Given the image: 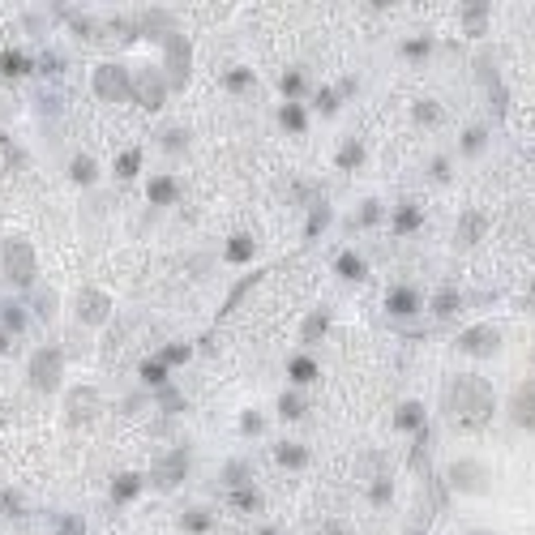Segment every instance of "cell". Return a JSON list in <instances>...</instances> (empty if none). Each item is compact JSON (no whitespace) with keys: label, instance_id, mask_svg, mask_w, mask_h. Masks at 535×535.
I'll return each instance as SVG.
<instances>
[{"label":"cell","instance_id":"obj_1","mask_svg":"<svg viewBox=\"0 0 535 535\" xmlns=\"http://www.w3.org/2000/svg\"><path fill=\"white\" fill-rule=\"evenodd\" d=\"M445 407L463 428H484L493 420L497 398H493V386L484 377H454L445 390Z\"/></svg>","mask_w":535,"mask_h":535},{"label":"cell","instance_id":"obj_2","mask_svg":"<svg viewBox=\"0 0 535 535\" xmlns=\"http://www.w3.org/2000/svg\"><path fill=\"white\" fill-rule=\"evenodd\" d=\"M0 266H5V278L22 291H35V278H39V262H35V248L26 240H9L5 253H0Z\"/></svg>","mask_w":535,"mask_h":535},{"label":"cell","instance_id":"obj_3","mask_svg":"<svg viewBox=\"0 0 535 535\" xmlns=\"http://www.w3.org/2000/svg\"><path fill=\"white\" fill-rule=\"evenodd\" d=\"M31 386L39 390V394H52L56 386H60V373H65V355H60V347H39L35 355H31Z\"/></svg>","mask_w":535,"mask_h":535},{"label":"cell","instance_id":"obj_4","mask_svg":"<svg viewBox=\"0 0 535 535\" xmlns=\"http://www.w3.org/2000/svg\"><path fill=\"white\" fill-rule=\"evenodd\" d=\"M94 94L108 99V103H124L133 99V73H124V65H99L94 69Z\"/></svg>","mask_w":535,"mask_h":535},{"label":"cell","instance_id":"obj_5","mask_svg":"<svg viewBox=\"0 0 535 535\" xmlns=\"http://www.w3.org/2000/svg\"><path fill=\"white\" fill-rule=\"evenodd\" d=\"M185 475H189V450H167V454L155 458V467H150V484L163 489V493H171Z\"/></svg>","mask_w":535,"mask_h":535},{"label":"cell","instance_id":"obj_6","mask_svg":"<svg viewBox=\"0 0 535 535\" xmlns=\"http://www.w3.org/2000/svg\"><path fill=\"white\" fill-rule=\"evenodd\" d=\"M163 60H167V82L171 86H185L189 82V69H193V43L185 35H167L163 39Z\"/></svg>","mask_w":535,"mask_h":535},{"label":"cell","instance_id":"obj_7","mask_svg":"<svg viewBox=\"0 0 535 535\" xmlns=\"http://www.w3.org/2000/svg\"><path fill=\"white\" fill-rule=\"evenodd\" d=\"M445 479L458 493H489V467L475 463V458H458V463L445 471Z\"/></svg>","mask_w":535,"mask_h":535},{"label":"cell","instance_id":"obj_8","mask_svg":"<svg viewBox=\"0 0 535 535\" xmlns=\"http://www.w3.org/2000/svg\"><path fill=\"white\" fill-rule=\"evenodd\" d=\"M133 99H137L146 112H159L163 99H167V82L159 78L155 69H137V73H133Z\"/></svg>","mask_w":535,"mask_h":535},{"label":"cell","instance_id":"obj_9","mask_svg":"<svg viewBox=\"0 0 535 535\" xmlns=\"http://www.w3.org/2000/svg\"><path fill=\"white\" fill-rule=\"evenodd\" d=\"M454 347L467 351V355H493V351L501 347V330H497V325H471V330H463V334H458Z\"/></svg>","mask_w":535,"mask_h":535},{"label":"cell","instance_id":"obj_10","mask_svg":"<svg viewBox=\"0 0 535 535\" xmlns=\"http://www.w3.org/2000/svg\"><path fill=\"white\" fill-rule=\"evenodd\" d=\"M65 416H69L73 424L94 420V416H99V390H94V386H73L69 398H65Z\"/></svg>","mask_w":535,"mask_h":535},{"label":"cell","instance_id":"obj_11","mask_svg":"<svg viewBox=\"0 0 535 535\" xmlns=\"http://www.w3.org/2000/svg\"><path fill=\"white\" fill-rule=\"evenodd\" d=\"M78 317H82L86 325L108 321V317H112V300H108V291H99V287H82V291H78Z\"/></svg>","mask_w":535,"mask_h":535},{"label":"cell","instance_id":"obj_12","mask_svg":"<svg viewBox=\"0 0 535 535\" xmlns=\"http://www.w3.org/2000/svg\"><path fill=\"white\" fill-rule=\"evenodd\" d=\"M420 291L416 287H407V283H398V287H390L386 291V313L390 317H398V321H407V317H416L420 313Z\"/></svg>","mask_w":535,"mask_h":535},{"label":"cell","instance_id":"obj_13","mask_svg":"<svg viewBox=\"0 0 535 535\" xmlns=\"http://www.w3.org/2000/svg\"><path fill=\"white\" fill-rule=\"evenodd\" d=\"M484 232H489V214L467 210L463 219H458V227H454V248H475Z\"/></svg>","mask_w":535,"mask_h":535},{"label":"cell","instance_id":"obj_14","mask_svg":"<svg viewBox=\"0 0 535 535\" xmlns=\"http://www.w3.org/2000/svg\"><path fill=\"white\" fill-rule=\"evenodd\" d=\"M35 73V60L22 52V47H5L0 52V78L5 82H22V78H31Z\"/></svg>","mask_w":535,"mask_h":535},{"label":"cell","instance_id":"obj_15","mask_svg":"<svg viewBox=\"0 0 535 535\" xmlns=\"http://www.w3.org/2000/svg\"><path fill=\"white\" fill-rule=\"evenodd\" d=\"M509 416H514L523 428H531V432H535V381H527V386H518V390H514Z\"/></svg>","mask_w":535,"mask_h":535},{"label":"cell","instance_id":"obj_16","mask_svg":"<svg viewBox=\"0 0 535 535\" xmlns=\"http://www.w3.org/2000/svg\"><path fill=\"white\" fill-rule=\"evenodd\" d=\"M394 424H398L402 432H420V428H428V411H424V402L407 398L398 411H394Z\"/></svg>","mask_w":535,"mask_h":535},{"label":"cell","instance_id":"obj_17","mask_svg":"<svg viewBox=\"0 0 535 535\" xmlns=\"http://www.w3.org/2000/svg\"><path fill=\"white\" fill-rule=\"evenodd\" d=\"M287 377H291V386H313V381L321 377V368H317V360H313V355H291V360H287Z\"/></svg>","mask_w":535,"mask_h":535},{"label":"cell","instance_id":"obj_18","mask_svg":"<svg viewBox=\"0 0 535 535\" xmlns=\"http://www.w3.org/2000/svg\"><path fill=\"white\" fill-rule=\"evenodd\" d=\"M334 270H339V278H347V283H364V274H368V266H364V257L355 248H343L339 257H334Z\"/></svg>","mask_w":535,"mask_h":535},{"label":"cell","instance_id":"obj_19","mask_svg":"<svg viewBox=\"0 0 535 535\" xmlns=\"http://www.w3.org/2000/svg\"><path fill=\"white\" fill-rule=\"evenodd\" d=\"M489 9L493 5H484V0H471V5H463V26L471 39H479L484 31H489Z\"/></svg>","mask_w":535,"mask_h":535},{"label":"cell","instance_id":"obj_20","mask_svg":"<svg viewBox=\"0 0 535 535\" xmlns=\"http://www.w3.org/2000/svg\"><path fill=\"white\" fill-rule=\"evenodd\" d=\"M390 223H394V236H411L416 227L424 223V214H420V206H411V201H402V206L390 214Z\"/></svg>","mask_w":535,"mask_h":535},{"label":"cell","instance_id":"obj_21","mask_svg":"<svg viewBox=\"0 0 535 535\" xmlns=\"http://www.w3.org/2000/svg\"><path fill=\"white\" fill-rule=\"evenodd\" d=\"M428 450H432V428H420L416 432V445H411V458H407V467H411L416 475L428 471Z\"/></svg>","mask_w":535,"mask_h":535},{"label":"cell","instance_id":"obj_22","mask_svg":"<svg viewBox=\"0 0 535 535\" xmlns=\"http://www.w3.org/2000/svg\"><path fill=\"white\" fill-rule=\"evenodd\" d=\"M463 309V291L458 287H437V296H432V317H450V313H458Z\"/></svg>","mask_w":535,"mask_h":535},{"label":"cell","instance_id":"obj_23","mask_svg":"<svg viewBox=\"0 0 535 535\" xmlns=\"http://www.w3.org/2000/svg\"><path fill=\"white\" fill-rule=\"evenodd\" d=\"M146 197L155 201V206H171V201L180 197V185H176L171 176H159V180H150V185H146Z\"/></svg>","mask_w":535,"mask_h":535},{"label":"cell","instance_id":"obj_24","mask_svg":"<svg viewBox=\"0 0 535 535\" xmlns=\"http://www.w3.org/2000/svg\"><path fill=\"white\" fill-rule=\"evenodd\" d=\"M69 176H73V185L90 189V185L99 180V163H94L90 155H73V163H69Z\"/></svg>","mask_w":535,"mask_h":535},{"label":"cell","instance_id":"obj_25","mask_svg":"<svg viewBox=\"0 0 535 535\" xmlns=\"http://www.w3.org/2000/svg\"><path fill=\"white\" fill-rule=\"evenodd\" d=\"M137 377H142V386H150V390L159 394V390L167 386V364H163V360H142V364H137Z\"/></svg>","mask_w":535,"mask_h":535},{"label":"cell","instance_id":"obj_26","mask_svg":"<svg viewBox=\"0 0 535 535\" xmlns=\"http://www.w3.org/2000/svg\"><path fill=\"white\" fill-rule=\"evenodd\" d=\"M274 463L278 467H304V463H309V450L296 445V441H278L274 445Z\"/></svg>","mask_w":535,"mask_h":535},{"label":"cell","instance_id":"obj_27","mask_svg":"<svg viewBox=\"0 0 535 535\" xmlns=\"http://www.w3.org/2000/svg\"><path fill=\"white\" fill-rule=\"evenodd\" d=\"M137 493H142V475L137 471H124V475L112 479V501H133Z\"/></svg>","mask_w":535,"mask_h":535},{"label":"cell","instance_id":"obj_28","mask_svg":"<svg viewBox=\"0 0 535 535\" xmlns=\"http://www.w3.org/2000/svg\"><path fill=\"white\" fill-rule=\"evenodd\" d=\"M364 155H368V150H364V142H343V150H339V155H334V163L343 167V171H355V167H364Z\"/></svg>","mask_w":535,"mask_h":535},{"label":"cell","instance_id":"obj_29","mask_svg":"<svg viewBox=\"0 0 535 535\" xmlns=\"http://www.w3.org/2000/svg\"><path fill=\"white\" fill-rule=\"evenodd\" d=\"M262 278H266V270H262V274H248V278H240V283L232 287V296H227V300H223V309H219V317H227V313H232V309H236V304H240V300H244V296H248L253 287H257V283H262Z\"/></svg>","mask_w":535,"mask_h":535},{"label":"cell","instance_id":"obj_30","mask_svg":"<svg viewBox=\"0 0 535 535\" xmlns=\"http://www.w3.org/2000/svg\"><path fill=\"white\" fill-rule=\"evenodd\" d=\"M0 330L5 334H22L26 330V309L22 304H0Z\"/></svg>","mask_w":535,"mask_h":535},{"label":"cell","instance_id":"obj_31","mask_svg":"<svg viewBox=\"0 0 535 535\" xmlns=\"http://www.w3.org/2000/svg\"><path fill=\"white\" fill-rule=\"evenodd\" d=\"M278 124H283L287 133H304V129H309V116H304L300 103H283V108H278Z\"/></svg>","mask_w":535,"mask_h":535},{"label":"cell","instance_id":"obj_32","mask_svg":"<svg viewBox=\"0 0 535 535\" xmlns=\"http://www.w3.org/2000/svg\"><path fill=\"white\" fill-rule=\"evenodd\" d=\"M227 501H232L236 509H244V514H253V509H262V493L253 489V484H248V489H227Z\"/></svg>","mask_w":535,"mask_h":535},{"label":"cell","instance_id":"obj_33","mask_svg":"<svg viewBox=\"0 0 535 535\" xmlns=\"http://www.w3.org/2000/svg\"><path fill=\"white\" fill-rule=\"evenodd\" d=\"M278 90H283L291 103H300V94L309 90V78H304L300 69H291V73H283V78H278Z\"/></svg>","mask_w":535,"mask_h":535},{"label":"cell","instance_id":"obj_34","mask_svg":"<svg viewBox=\"0 0 535 535\" xmlns=\"http://www.w3.org/2000/svg\"><path fill=\"white\" fill-rule=\"evenodd\" d=\"M35 73H39L43 82H56L60 73H65V56H56V52H43V56L35 60Z\"/></svg>","mask_w":535,"mask_h":535},{"label":"cell","instance_id":"obj_35","mask_svg":"<svg viewBox=\"0 0 535 535\" xmlns=\"http://www.w3.org/2000/svg\"><path fill=\"white\" fill-rule=\"evenodd\" d=\"M325 330H330V309H317L309 321H304V330H300V334H304V343H317V339L325 334Z\"/></svg>","mask_w":535,"mask_h":535},{"label":"cell","instance_id":"obj_36","mask_svg":"<svg viewBox=\"0 0 535 535\" xmlns=\"http://www.w3.org/2000/svg\"><path fill=\"white\" fill-rule=\"evenodd\" d=\"M278 416H283V420H300L304 416V398L296 390H283V394H278Z\"/></svg>","mask_w":535,"mask_h":535},{"label":"cell","instance_id":"obj_37","mask_svg":"<svg viewBox=\"0 0 535 535\" xmlns=\"http://www.w3.org/2000/svg\"><path fill=\"white\" fill-rule=\"evenodd\" d=\"M253 257V236H232V240H227V262H248Z\"/></svg>","mask_w":535,"mask_h":535},{"label":"cell","instance_id":"obj_38","mask_svg":"<svg viewBox=\"0 0 535 535\" xmlns=\"http://www.w3.org/2000/svg\"><path fill=\"white\" fill-rule=\"evenodd\" d=\"M441 103H437V99H420V103H416V124H441Z\"/></svg>","mask_w":535,"mask_h":535},{"label":"cell","instance_id":"obj_39","mask_svg":"<svg viewBox=\"0 0 535 535\" xmlns=\"http://www.w3.org/2000/svg\"><path fill=\"white\" fill-rule=\"evenodd\" d=\"M137 167H142V150H124V155L116 159V176H120V180H133Z\"/></svg>","mask_w":535,"mask_h":535},{"label":"cell","instance_id":"obj_40","mask_svg":"<svg viewBox=\"0 0 535 535\" xmlns=\"http://www.w3.org/2000/svg\"><path fill=\"white\" fill-rule=\"evenodd\" d=\"M223 86L232 90V94L248 90V86H253V69H227V73H223Z\"/></svg>","mask_w":535,"mask_h":535},{"label":"cell","instance_id":"obj_41","mask_svg":"<svg viewBox=\"0 0 535 535\" xmlns=\"http://www.w3.org/2000/svg\"><path fill=\"white\" fill-rule=\"evenodd\" d=\"M52 313H56V296L47 291V287H35V317L39 321H52Z\"/></svg>","mask_w":535,"mask_h":535},{"label":"cell","instance_id":"obj_42","mask_svg":"<svg viewBox=\"0 0 535 535\" xmlns=\"http://www.w3.org/2000/svg\"><path fill=\"white\" fill-rule=\"evenodd\" d=\"M223 484L227 489H248V463H227L223 467Z\"/></svg>","mask_w":535,"mask_h":535},{"label":"cell","instance_id":"obj_43","mask_svg":"<svg viewBox=\"0 0 535 535\" xmlns=\"http://www.w3.org/2000/svg\"><path fill=\"white\" fill-rule=\"evenodd\" d=\"M35 103H39L47 116H52V112H60V108H65V94H60V90H52V82H43V90H39Z\"/></svg>","mask_w":535,"mask_h":535},{"label":"cell","instance_id":"obj_44","mask_svg":"<svg viewBox=\"0 0 535 535\" xmlns=\"http://www.w3.org/2000/svg\"><path fill=\"white\" fill-rule=\"evenodd\" d=\"M484 137H489V129H484V124H467V129H463V150H467V155H479V150H484Z\"/></svg>","mask_w":535,"mask_h":535},{"label":"cell","instance_id":"obj_45","mask_svg":"<svg viewBox=\"0 0 535 535\" xmlns=\"http://www.w3.org/2000/svg\"><path fill=\"white\" fill-rule=\"evenodd\" d=\"M377 219H381V201H373V197H368V201H360V210H355L351 227H373Z\"/></svg>","mask_w":535,"mask_h":535},{"label":"cell","instance_id":"obj_46","mask_svg":"<svg viewBox=\"0 0 535 535\" xmlns=\"http://www.w3.org/2000/svg\"><path fill=\"white\" fill-rule=\"evenodd\" d=\"M52 531H56V535H82L86 523H82L78 514H56V518H52Z\"/></svg>","mask_w":535,"mask_h":535},{"label":"cell","instance_id":"obj_47","mask_svg":"<svg viewBox=\"0 0 535 535\" xmlns=\"http://www.w3.org/2000/svg\"><path fill=\"white\" fill-rule=\"evenodd\" d=\"M0 514H9V518H22V514H26V501H22L13 489H5V493H0Z\"/></svg>","mask_w":535,"mask_h":535},{"label":"cell","instance_id":"obj_48","mask_svg":"<svg viewBox=\"0 0 535 535\" xmlns=\"http://www.w3.org/2000/svg\"><path fill=\"white\" fill-rule=\"evenodd\" d=\"M325 223H330V206H313V210H309V232H304V236L317 240V236L325 232Z\"/></svg>","mask_w":535,"mask_h":535},{"label":"cell","instance_id":"obj_49","mask_svg":"<svg viewBox=\"0 0 535 535\" xmlns=\"http://www.w3.org/2000/svg\"><path fill=\"white\" fill-rule=\"evenodd\" d=\"M313 103H317V112H321V116H334V112H339V90H330V86H321V90H317V99H313Z\"/></svg>","mask_w":535,"mask_h":535},{"label":"cell","instance_id":"obj_50","mask_svg":"<svg viewBox=\"0 0 535 535\" xmlns=\"http://www.w3.org/2000/svg\"><path fill=\"white\" fill-rule=\"evenodd\" d=\"M180 527H185V531H206V527H210V514H206V509H185V514H180Z\"/></svg>","mask_w":535,"mask_h":535},{"label":"cell","instance_id":"obj_51","mask_svg":"<svg viewBox=\"0 0 535 535\" xmlns=\"http://www.w3.org/2000/svg\"><path fill=\"white\" fill-rule=\"evenodd\" d=\"M428 52H432V39H407L402 43V56L407 60H424Z\"/></svg>","mask_w":535,"mask_h":535},{"label":"cell","instance_id":"obj_52","mask_svg":"<svg viewBox=\"0 0 535 535\" xmlns=\"http://www.w3.org/2000/svg\"><path fill=\"white\" fill-rule=\"evenodd\" d=\"M189 355H193V347H185V343H167L159 360H163V364H185Z\"/></svg>","mask_w":535,"mask_h":535},{"label":"cell","instance_id":"obj_53","mask_svg":"<svg viewBox=\"0 0 535 535\" xmlns=\"http://www.w3.org/2000/svg\"><path fill=\"white\" fill-rule=\"evenodd\" d=\"M185 146H189V129H167L163 133V150H171V155H180Z\"/></svg>","mask_w":535,"mask_h":535},{"label":"cell","instance_id":"obj_54","mask_svg":"<svg viewBox=\"0 0 535 535\" xmlns=\"http://www.w3.org/2000/svg\"><path fill=\"white\" fill-rule=\"evenodd\" d=\"M266 428V420H262V411H244L240 416V432H244V437H257V432Z\"/></svg>","mask_w":535,"mask_h":535},{"label":"cell","instance_id":"obj_55","mask_svg":"<svg viewBox=\"0 0 535 535\" xmlns=\"http://www.w3.org/2000/svg\"><path fill=\"white\" fill-rule=\"evenodd\" d=\"M390 489H394V484H390V479H386V475H381V479H377V484H373V493H368V497H373V501H377V505H386V501H390V497H394V493H390Z\"/></svg>","mask_w":535,"mask_h":535},{"label":"cell","instance_id":"obj_56","mask_svg":"<svg viewBox=\"0 0 535 535\" xmlns=\"http://www.w3.org/2000/svg\"><path fill=\"white\" fill-rule=\"evenodd\" d=\"M159 398H163V407H167V411H180V407H185V398L176 394L171 386H163V390H159Z\"/></svg>","mask_w":535,"mask_h":535},{"label":"cell","instance_id":"obj_57","mask_svg":"<svg viewBox=\"0 0 535 535\" xmlns=\"http://www.w3.org/2000/svg\"><path fill=\"white\" fill-rule=\"evenodd\" d=\"M428 171L437 176V180H450V163H445V159H432V163H428Z\"/></svg>","mask_w":535,"mask_h":535},{"label":"cell","instance_id":"obj_58","mask_svg":"<svg viewBox=\"0 0 535 535\" xmlns=\"http://www.w3.org/2000/svg\"><path fill=\"white\" fill-rule=\"evenodd\" d=\"M9 351V334H5V330H0V355H5Z\"/></svg>","mask_w":535,"mask_h":535},{"label":"cell","instance_id":"obj_59","mask_svg":"<svg viewBox=\"0 0 535 535\" xmlns=\"http://www.w3.org/2000/svg\"><path fill=\"white\" fill-rule=\"evenodd\" d=\"M467 535H493V531H467Z\"/></svg>","mask_w":535,"mask_h":535},{"label":"cell","instance_id":"obj_60","mask_svg":"<svg viewBox=\"0 0 535 535\" xmlns=\"http://www.w3.org/2000/svg\"><path fill=\"white\" fill-rule=\"evenodd\" d=\"M531 368H535V347H531Z\"/></svg>","mask_w":535,"mask_h":535},{"label":"cell","instance_id":"obj_61","mask_svg":"<svg viewBox=\"0 0 535 535\" xmlns=\"http://www.w3.org/2000/svg\"><path fill=\"white\" fill-rule=\"evenodd\" d=\"M531 300H535V283H531Z\"/></svg>","mask_w":535,"mask_h":535}]
</instances>
